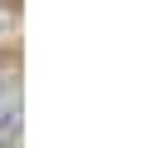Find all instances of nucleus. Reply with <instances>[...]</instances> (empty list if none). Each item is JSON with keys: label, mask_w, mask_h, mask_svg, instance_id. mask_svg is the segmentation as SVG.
Listing matches in <instances>:
<instances>
[{"label": "nucleus", "mask_w": 148, "mask_h": 148, "mask_svg": "<svg viewBox=\"0 0 148 148\" xmlns=\"http://www.w3.org/2000/svg\"><path fill=\"white\" fill-rule=\"evenodd\" d=\"M20 143V84L0 89V148Z\"/></svg>", "instance_id": "nucleus-1"}, {"label": "nucleus", "mask_w": 148, "mask_h": 148, "mask_svg": "<svg viewBox=\"0 0 148 148\" xmlns=\"http://www.w3.org/2000/svg\"><path fill=\"white\" fill-rule=\"evenodd\" d=\"M0 89H5V84H0Z\"/></svg>", "instance_id": "nucleus-2"}]
</instances>
